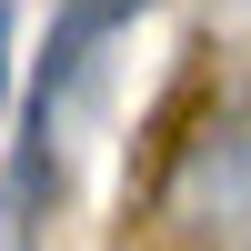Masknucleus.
<instances>
[{"label": "nucleus", "instance_id": "obj_1", "mask_svg": "<svg viewBox=\"0 0 251 251\" xmlns=\"http://www.w3.org/2000/svg\"><path fill=\"white\" fill-rule=\"evenodd\" d=\"M161 221L191 251H251V100L221 111L161 181Z\"/></svg>", "mask_w": 251, "mask_h": 251}, {"label": "nucleus", "instance_id": "obj_2", "mask_svg": "<svg viewBox=\"0 0 251 251\" xmlns=\"http://www.w3.org/2000/svg\"><path fill=\"white\" fill-rule=\"evenodd\" d=\"M20 111V0H0V131Z\"/></svg>", "mask_w": 251, "mask_h": 251}]
</instances>
